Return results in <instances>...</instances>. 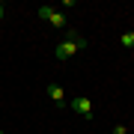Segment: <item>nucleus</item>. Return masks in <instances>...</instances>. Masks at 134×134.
Wrapping results in <instances>:
<instances>
[{
	"label": "nucleus",
	"mask_w": 134,
	"mask_h": 134,
	"mask_svg": "<svg viewBox=\"0 0 134 134\" xmlns=\"http://www.w3.org/2000/svg\"><path fill=\"white\" fill-rule=\"evenodd\" d=\"M0 18H3V3H0Z\"/></svg>",
	"instance_id": "nucleus-7"
},
{
	"label": "nucleus",
	"mask_w": 134,
	"mask_h": 134,
	"mask_svg": "<svg viewBox=\"0 0 134 134\" xmlns=\"http://www.w3.org/2000/svg\"><path fill=\"white\" fill-rule=\"evenodd\" d=\"M119 45H122V48H134V33H131V30L119 36Z\"/></svg>",
	"instance_id": "nucleus-5"
},
{
	"label": "nucleus",
	"mask_w": 134,
	"mask_h": 134,
	"mask_svg": "<svg viewBox=\"0 0 134 134\" xmlns=\"http://www.w3.org/2000/svg\"><path fill=\"white\" fill-rule=\"evenodd\" d=\"M113 134H128V128H125V125H116V128H113Z\"/></svg>",
	"instance_id": "nucleus-6"
},
{
	"label": "nucleus",
	"mask_w": 134,
	"mask_h": 134,
	"mask_svg": "<svg viewBox=\"0 0 134 134\" xmlns=\"http://www.w3.org/2000/svg\"><path fill=\"white\" fill-rule=\"evenodd\" d=\"M107 134H113V131H107Z\"/></svg>",
	"instance_id": "nucleus-8"
},
{
	"label": "nucleus",
	"mask_w": 134,
	"mask_h": 134,
	"mask_svg": "<svg viewBox=\"0 0 134 134\" xmlns=\"http://www.w3.org/2000/svg\"><path fill=\"white\" fill-rule=\"evenodd\" d=\"M86 48V39L81 33H75V30H69L66 39L57 45V60H69V57H75L77 51H83Z\"/></svg>",
	"instance_id": "nucleus-1"
},
{
	"label": "nucleus",
	"mask_w": 134,
	"mask_h": 134,
	"mask_svg": "<svg viewBox=\"0 0 134 134\" xmlns=\"http://www.w3.org/2000/svg\"><path fill=\"white\" fill-rule=\"evenodd\" d=\"M39 18L48 21V24L57 27V30H66V15L57 12V9H51V6H42V9H39Z\"/></svg>",
	"instance_id": "nucleus-2"
},
{
	"label": "nucleus",
	"mask_w": 134,
	"mask_h": 134,
	"mask_svg": "<svg viewBox=\"0 0 134 134\" xmlns=\"http://www.w3.org/2000/svg\"><path fill=\"white\" fill-rule=\"evenodd\" d=\"M0 134H3V131H0Z\"/></svg>",
	"instance_id": "nucleus-9"
},
{
	"label": "nucleus",
	"mask_w": 134,
	"mask_h": 134,
	"mask_svg": "<svg viewBox=\"0 0 134 134\" xmlns=\"http://www.w3.org/2000/svg\"><path fill=\"white\" fill-rule=\"evenodd\" d=\"M72 113L83 116V119H92V101L86 98V96H77V98H72Z\"/></svg>",
	"instance_id": "nucleus-3"
},
{
	"label": "nucleus",
	"mask_w": 134,
	"mask_h": 134,
	"mask_svg": "<svg viewBox=\"0 0 134 134\" xmlns=\"http://www.w3.org/2000/svg\"><path fill=\"white\" fill-rule=\"evenodd\" d=\"M48 96H51L54 104H60V107L66 104V90H63L60 83H51V86H48Z\"/></svg>",
	"instance_id": "nucleus-4"
}]
</instances>
